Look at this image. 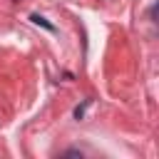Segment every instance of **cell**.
Listing matches in <instances>:
<instances>
[{
  "instance_id": "obj_2",
  "label": "cell",
  "mask_w": 159,
  "mask_h": 159,
  "mask_svg": "<svg viewBox=\"0 0 159 159\" xmlns=\"http://www.w3.org/2000/svg\"><path fill=\"white\" fill-rule=\"evenodd\" d=\"M87 107H89V99H84V102H82V104H80V107L75 109V119H82V117H84V109H87Z\"/></svg>"
},
{
  "instance_id": "obj_3",
  "label": "cell",
  "mask_w": 159,
  "mask_h": 159,
  "mask_svg": "<svg viewBox=\"0 0 159 159\" xmlns=\"http://www.w3.org/2000/svg\"><path fill=\"white\" fill-rule=\"evenodd\" d=\"M65 157H80V159H82V152H80V149H67Z\"/></svg>"
},
{
  "instance_id": "obj_1",
  "label": "cell",
  "mask_w": 159,
  "mask_h": 159,
  "mask_svg": "<svg viewBox=\"0 0 159 159\" xmlns=\"http://www.w3.org/2000/svg\"><path fill=\"white\" fill-rule=\"evenodd\" d=\"M30 20H32L35 25H42L45 30H50V32H55V25H52V22H47V20H45L42 15H37V12H35V15H30Z\"/></svg>"
}]
</instances>
